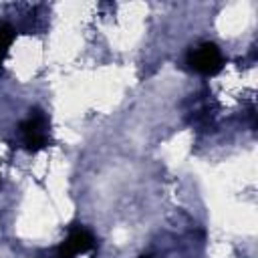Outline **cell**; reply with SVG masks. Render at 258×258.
Listing matches in <instances>:
<instances>
[{"label": "cell", "mask_w": 258, "mask_h": 258, "mask_svg": "<svg viewBox=\"0 0 258 258\" xmlns=\"http://www.w3.org/2000/svg\"><path fill=\"white\" fill-rule=\"evenodd\" d=\"M141 258H151V256H141Z\"/></svg>", "instance_id": "obj_5"}, {"label": "cell", "mask_w": 258, "mask_h": 258, "mask_svg": "<svg viewBox=\"0 0 258 258\" xmlns=\"http://www.w3.org/2000/svg\"><path fill=\"white\" fill-rule=\"evenodd\" d=\"M12 40H14V30H12V26L0 24V64H2L4 56L8 54V48H10Z\"/></svg>", "instance_id": "obj_4"}, {"label": "cell", "mask_w": 258, "mask_h": 258, "mask_svg": "<svg viewBox=\"0 0 258 258\" xmlns=\"http://www.w3.org/2000/svg\"><path fill=\"white\" fill-rule=\"evenodd\" d=\"M93 246H95L93 234L79 226V228H73L69 236L60 242V246L56 248V258H77L79 254L89 252Z\"/></svg>", "instance_id": "obj_3"}, {"label": "cell", "mask_w": 258, "mask_h": 258, "mask_svg": "<svg viewBox=\"0 0 258 258\" xmlns=\"http://www.w3.org/2000/svg\"><path fill=\"white\" fill-rule=\"evenodd\" d=\"M20 133H22V141L26 145L28 151H38L46 145L48 135H46V117L42 115V111L34 109L30 111L28 119L22 121L20 125Z\"/></svg>", "instance_id": "obj_2"}, {"label": "cell", "mask_w": 258, "mask_h": 258, "mask_svg": "<svg viewBox=\"0 0 258 258\" xmlns=\"http://www.w3.org/2000/svg\"><path fill=\"white\" fill-rule=\"evenodd\" d=\"M187 64L200 73V75H216L220 69H222V54H220V48L212 42H204L196 48L189 50L187 54Z\"/></svg>", "instance_id": "obj_1"}]
</instances>
